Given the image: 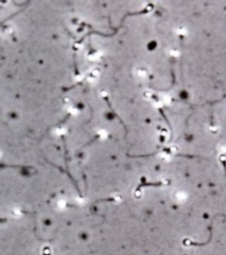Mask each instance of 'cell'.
Instances as JSON below:
<instances>
[{
  "instance_id": "6da1fadb",
  "label": "cell",
  "mask_w": 226,
  "mask_h": 255,
  "mask_svg": "<svg viewBox=\"0 0 226 255\" xmlns=\"http://www.w3.org/2000/svg\"><path fill=\"white\" fill-rule=\"evenodd\" d=\"M137 74H138V76L141 77V78H145L147 76V72L144 69H138Z\"/></svg>"
}]
</instances>
